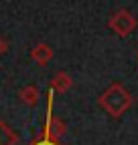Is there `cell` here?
<instances>
[{
	"label": "cell",
	"mask_w": 138,
	"mask_h": 145,
	"mask_svg": "<svg viewBox=\"0 0 138 145\" xmlns=\"http://www.w3.org/2000/svg\"><path fill=\"white\" fill-rule=\"evenodd\" d=\"M98 103L100 107L106 111L110 117L114 119H120L128 109L134 105V97L132 93L122 85V83H112L104 93L98 97Z\"/></svg>",
	"instance_id": "cell-1"
},
{
	"label": "cell",
	"mask_w": 138,
	"mask_h": 145,
	"mask_svg": "<svg viewBox=\"0 0 138 145\" xmlns=\"http://www.w3.org/2000/svg\"><path fill=\"white\" fill-rule=\"evenodd\" d=\"M138 26V20H136V16L126 10V8H120L116 10L112 16H110V20H108V28L114 30L120 39H126V36H130Z\"/></svg>",
	"instance_id": "cell-2"
},
{
	"label": "cell",
	"mask_w": 138,
	"mask_h": 145,
	"mask_svg": "<svg viewBox=\"0 0 138 145\" xmlns=\"http://www.w3.org/2000/svg\"><path fill=\"white\" fill-rule=\"evenodd\" d=\"M53 95H55L53 91H49V95H47V97H49V99H47V121H45V127H43L41 135L59 141V139L65 135V131H67V125H65L63 119H59V117L53 115Z\"/></svg>",
	"instance_id": "cell-3"
},
{
	"label": "cell",
	"mask_w": 138,
	"mask_h": 145,
	"mask_svg": "<svg viewBox=\"0 0 138 145\" xmlns=\"http://www.w3.org/2000/svg\"><path fill=\"white\" fill-rule=\"evenodd\" d=\"M53 57H55V52H53V48H51L47 42H39V44H34L31 48V59L37 63L39 67L49 65L51 61H53Z\"/></svg>",
	"instance_id": "cell-4"
},
{
	"label": "cell",
	"mask_w": 138,
	"mask_h": 145,
	"mask_svg": "<svg viewBox=\"0 0 138 145\" xmlns=\"http://www.w3.org/2000/svg\"><path fill=\"white\" fill-rule=\"evenodd\" d=\"M71 87H73V79L65 71L55 72V77L51 79V91H53V93H67Z\"/></svg>",
	"instance_id": "cell-5"
},
{
	"label": "cell",
	"mask_w": 138,
	"mask_h": 145,
	"mask_svg": "<svg viewBox=\"0 0 138 145\" xmlns=\"http://www.w3.org/2000/svg\"><path fill=\"white\" fill-rule=\"evenodd\" d=\"M19 99H21V103H25L29 107H34L41 99V91H39L37 85H27L19 91Z\"/></svg>",
	"instance_id": "cell-6"
},
{
	"label": "cell",
	"mask_w": 138,
	"mask_h": 145,
	"mask_svg": "<svg viewBox=\"0 0 138 145\" xmlns=\"http://www.w3.org/2000/svg\"><path fill=\"white\" fill-rule=\"evenodd\" d=\"M16 143H19V135L4 121H0V145H16Z\"/></svg>",
	"instance_id": "cell-7"
},
{
	"label": "cell",
	"mask_w": 138,
	"mask_h": 145,
	"mask_svg": "<svg viewBox=\"0 0 138 145\" xmlns=\"http://www.w3.org/2000/svg\"><path fill=\"white\" fill-rule=\"evenodd\" d=\"M31 145H61V143L55 141V139H49V137H45V135H39V137H34V139L31 141Z\"/></svg>",
	"instance_id": "cell-8"
},
{
	"label": "cell",
	"mask_w": 138,
	"mask_h": 145,
	"mask_svg": "<svg viewBox=\"0 0 138 145\" xmlns=\"http://www.w3.org/2000/svg\"><path fill=\"white\" fill-rule=\"evenodd\" d=\"M6 50H8V42L2 39V36H0V57H2V54H4Z\"/></svg>",
	"instance_id": "cell-9"
}]
</instances>
